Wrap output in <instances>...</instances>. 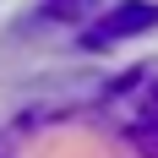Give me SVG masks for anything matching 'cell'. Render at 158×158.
Returning a JSON list of instances; mask_svg holds the SVG:
<instances>
[{
  "mask_svg": "<svg viewBox=\"0 0 158 158\" xmlns=\"http://www.w3.org/2000/svg\"><path fill=\"white\" fill-rule=\"evenodd\" d=\"M147 22H158V11H147V6H131V11H114L109 22H98V27L87 33V44H93V49H104V44H114L120 33H136V27H147Z\"/></svg>",
  "mask_w": 158,
  "mask_h": 158,
  "instance_id": "6da1fadb",
  "label": "cell"
},
{
  "mask_svg": "<svg viewBox=\"0 0 158 158\" xmlns=\"http://www.w3.org/2000/svg\"><path fill=\"white\" fill-rule=\"evenodd\" d=\"M82 6H93V0H49V16H77Z\"/></svg>",
  "mask_w": 158,
  "mask_h": 158,
  "instance_id": "7a4b0ae2",
  "label": "cell"
}]
</instances>
